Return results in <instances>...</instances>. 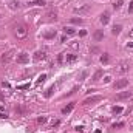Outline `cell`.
Instances as JSON below:
<instances>
[{
    "label": "cell",
    "mask_w": 133,
    "mask_h": 133,
    "mask_svg": "<svg viewBox=\"0 0 133 133\" xmlns=\"http://www.w3.org/2000/svg\"><path fill=\"white\" fill-rule=\"evenodd\" d=\"M45 79H47V74H40V76H39V79H37V81H36V85L42 84L43 81H45Z\"/></svg>",
    "instance_id": "obj_22"
},
{
    "label": "cell",
    "mask_w": 133,
    "mask_h": 133,
    "mask_svg": "<svg viewBox=\"0 0 133 133\" xmlns=\"http://www.w3.org/2000/svg\"><path fill=\"white\" fill-rule=\"evenodd\" d=\"M48 19H56V13L54 11H48Z\"/></svg>",
    "instance_id": "obj_27"
},
{
    "label": "cell",
    "mask_w": 133,
    "mask_h": 133,
    "mask_svg": "<svg viewBox=\"0 0 133 133\" xmlns=\"http://www.w3.org/2000/svg\"><path fill=\"white\" fill-rule=\"evenodd\" d=\"M76 130H77V131H84V125H77Z\"/></svg>",
    "instance_id": "obj_34"
},
{
    "label": "cell",
    "mask_w": 133,
    "mask_h": 133,
    "mask_svg": "<svg viewBox=\"0 0 133 133\" xmlns=\"http://www.w3.org/2000/svg\"><path fill=\"white\" fill-rule=\"evenodd\" d=\"M122 5H124V0H118V2H114V3H113V8H114V10H119Z\"/></svg>",
    "instance_id": "obj_21"
},
{
    "label": "cell",
    "mask_w": 133,
    "mask_h": 133,
    "mask_svg": "<svg viewBox=\"0 0 133 133\" xmlns=\"http://www.w3.org/2000/svg\"><path fill=\"white\" fill-rule=\"evenodd\" d=\"M53 91H54V85H53V87H50V88H48V91L45 93V96H47V97H50V96L53 94Z\"/></svg>",
    "instance_id": "obj_24"
},
{
    "label": "cell",
    "mask_w": 133,
    "mask_h": 133,
    "mask_svg": "<svg viewBox=\"0 0 133 133\" xmlns=\"http://www.w3.org/2000/svg\"><path fill=\"white\" fill-rule=\"evenodd\" d=\"M128 13H133V0L130 2V6H128Z\"/></svg>",
    "instance_id": "obj_33"
},
{
    "label": "cell",
    "mask_w": 133,
    "mask_h": 133,
    "mask_svg": "<svg viewBox=\"0 0 133 133\" xmlns=\"http://www.w3.org/2000/svg\"><path fill=\"white\" fill-rule=\"evenodd\" d=\"M99 20H101V23H102V25H107V23H108V20H110V13H108V11L102 13Z\"/></svg>",
    "instance_id": "obj_13"
},
{
    "label": "cell",
    "mask_w": 133,
    "mask_h": 133,
    "mask_svg": "<svg viewBox=\"0 0 133 133\" xmlns=\"http://www.w3.org/2000/svg\"><path fill=\"white\" fill-rule=\"evenodd\" d=\"M127 47H128V48H133V42H128V43H127Z\"/></svg>",
    "instance_id": "obj_38"
},
{
    "label": "cell",
    "mask_w": 133,
    "mask_h": 133,
    "mask_svg": "<svg viewBox=\"0 0 133 133\" xmlns=\"http://www.w3.org/2000/svg\"><path fill=\"white\" fill-rule=\"evenodd\" d=\"M121 30H122V25H113V28H111V34L113 36H119L121 34Z\"/></svg>",
    "instance_id": "obj_14"
},
{
    "label": "cell",
    "mask_w": 133,
    "mask_h": 133,
    "mask_svg": "<svg viewBox=\"0 0 133 133\" xmlns=\"http://www.w3.org/2000/svg\"><path fill=\"white\" fill-rule=\"evenodd\" d=\"M71 48H73V50H77V48H79V43H77V42H73V43H71Z\"/></svg>",
    "instance_id": "obj_29"
},
{
    "label": "cell",
    "mask_w": 133,
    "mask_h": 133,
    "mask_svg": "<svg viewBox=\"0 0 133 133\" xmlns=\"http://www.w3.org/2000/svg\"><path fill=\"white\" fill-rule=\"evenodd\" d=\"M79 34H81V36H82V37H85V36H87V31H85V30H82V31H81V33H79Z\"/></svg>",
    "instance_id": "obj_35"
},
{
    "label": "cell",
    "mask_w": 133,
    "mask_h": 133,
    "mask_svg": "<svg viewBox=\"0 0 133 133\" xmlns=\"http://www.w3.org/2000/svg\"><path fill=\"white\" fill-rule=\"evenodd\" d=\"M60 42H62V43H65V42H67V36H64V37H62V39H60Z\"/></svg>",
    "instance_id": "obj_36"
},
{
    "label": "cell",
    "mask_w": 133,
    "mask_h": 133,
    "mask_svg": "<svg viewBox=\"0 0 133 133\" xmlns=\"http://www.w3.org/2000/svg\"><path fill=\"white\" fill-rule=\"evenodd\" d=\"M128 68H130V62L128 60H122L121 64H119V67H118V71L119 73H127Z\"/></svg>",
    "instance_id": "obj_6"
},
{
    "label": "cell",
    "mask_w": 133,
    "mask_h": 133,
    "mask_svg": "<svg viewBox=\"0 0 133 133\" xmlns=\"http://www.w3.org/2000/svg\"><path fill=\"white\" fill-rule=\"evenodd\" d=\"M28 60H30V54H28V53H20V54L17 56V62H19V64H26Z\"/></svg>",
    "instance_id": "obj_7"
},
{
    "label": "cell",
    "mask_w": 133,
    "mask_h": 133,
    "mask_svg": "<svg viewBox=\"0 0 133 133\" xmlns=\"http://www.w3.org/2000/svg\"><path fill=\"white\" fill-rule=\"evenodd\" d=\"M28 5L30 6H43L45 5V0H34V2H30Z\"/></svg>",
    "instance_id": "obj_18"
},
{
    "label": "cell",
    "mask_w": 133,
    "mask_h": 133,
    "mask_svg": "<svg viewBox=\"0 0 133 133\" xmlns=\"http://www.w3.org/2000/svg\"><path fill=\"white\" fill-rule=\"evenodd\" d=\"M10 6H11V10H16V8H19V6H20V3H19V2H11Z\"/></svg>",
    "instance_id": "obj_26"
},
{
    "label": "cell",
    "mask_w": 133,
    "mask_h": 133,
    "mask_svg": "<svg viewBox=\"0 0 133 133\" xmlns=\"http://www.w3.org/2000/svg\"><path fill=\"white\" fill-rule=\"evenodd\" d=\"M64 33H65V36H74V34H76V30L71 28V26H65V28H64Z\"/></svg>",
    "instance_id": "obj_16"
},
{
    "label": "cell",
    "mask_w": 133,
    "mask_h": 133,
    "mask_svg": "<svg viewBox=\"0 0 133 133\" xmlns=\"http://www.w3.org/2000/svg\"><path fill=\"white\" fill-rule=\"evenodd\" d=\"M130 97H133V91H119L116 94V101H127Z\"/></svg>",
    "instance_id": "obj_3"
},
{
    "label": "cell",
    "mask_w": 133,
    "mask_h": 133,
    "mask_svg": "<svg viewBox=\"0 0 133 133\" xmlns=\"http://www.w3.org/2000/svg\"><path fill=\"white\" fill-rule=\"evenodd\" d=\"M102 77V71H101V70H97V71L93 74V77H91V81L93 82H97V81H99V79Z\"/></svg>",
    "instance_id": "obj_17"
},
{
    "label": "cell",
    "mask_w": 133,
    "mask_h": 133,
    "mask_svg": "<svg viewBox=\"0 0 133 133\" xmlns=\"http://www.w3.org/2000/svg\"><path fill=\"white\" fill-rule=\"evenodd\" d=\"M130 37H133V28H131V31H130Z\"/></svg>",
    "instance_id": "obj_39"
},
{
    "label": "cell",
    "mask_w": 133,
    "mask_h": 133,
    "mask_svg": "<svg viewBox=\"0 0 133 133\" xmlns=\"http://www.w3.org/2000/svg\"><path fill=\"white\" fill-rule=\"evenodd\" d=\"M127 85H128V79H125V77H122V79H118V81L113 84L114 90H122V88H125Z\"/></svg>",
    "instance_id": "obj_2"
},
{
    "label": "cell",
    "mask_w": 133,
    "mask_h": 133,
    "mask_svg": "<svg viewBox=\"0 0 133 133\" xmlns=\"http://www.w3.org/2000/svg\"><path fill=\"white\" fill-rule=\"evenodd\" d=\"M93 39H94V42H101L104 39V31L102 30H96L94 34H93Z\"/></svg>",
    "instance_id": "obj_11"
},
{
    "label": "cell",
    "mask_w": 133,
    "mask_h": 133,
    "mask_svg": "<svg viewBox=\"0 0 133 133\" xmlns=\"http://www.w3.org/2000/svg\"><path fill=\"white\" fill-rule=\"evenodd\" d=\"M37 122H39V124H45V122H47V118H45V116H42V118L37 119Z\"/></svg>",
    "instance_id": "obj_28"
},
{
    "label": "cell",
    "mask_w": 133,
    "mask_h": 133,
    "mask_svg": "<svg viewBox=\"0 0 133 133\" xmlns=\"http://www.w3.org/2000/svg\"><path fill=\"white\" fill-rule=\"evenodd\" d=\"M124 125V122H118V124H113V128H116V127H122Z\"/></svg>",
    "instance_id": "obj_32"
},
{
    "label": "cell",
    "mask_w": 133,
    "mask_h": 133,
    "mask_svg": "<svg viewBox=\"0 0 133 133\" xmlns=\"http://www.w3.org/2000/svg\"><path fill=\"white\" fill-rule=\"evenodd\" d=\"M16 34H17L19 37H23V36H26V25H23V23L16 25Z\"/></svg>",
    "instance_id": "obj_4"
},
{
    "label": "cell",
    "mask_w": 133,
    "mask_h": 133,
    "mask_svg": "<svg viewBox=\"0 0 133 133\" xmlns=\"http://www.w3.org/2000/svg\"><path fill=\"white\" fill-rule=\"evenodd\" d=\"M57 62H59V64H64V62H65V54H64V53H60V54L57 56Z\"/></svg>",
    "instance_id": "obj_23"
},
{
    "label": "cell",
    "mask_w": 133,
    "mask_h": 133,
    "mask_svg": "<svg viewBox=\"0 0 133 133\" xmlns=\"http://www.w3.org/2000/svg\"><path fill=\"white\" fill-rule=\"evenodd\" d=\"M113 113H114V114L122 113V107H113Z\"/></svg>",
    "instance_id": "obj_25"
},
{
    "label": "cell",
    "mask_w": 133,
    "mask_h": 133,
    "mask_svg": "<svg viewBox=\"0 0 133 133\" xmlns=\"http://www.w3.org/2000/svg\"><path fill=\"white\" fill-rule=\"evenodd\" d=\"M102 101V96H91V97H87V99L84 101V104H94V102H99Z\"/></svg>",
    "instance_id": "obj_10"
},
{
    "label": "cell",
    "mask_w": 133,
    "mask_h": 133,
    "mask_svg": "<svg viewBox=\"0 0 133 133\" xmlns=\"http://www.w3.org/2000/svg\"><path fill=\"white\" fill-rule=\"evenodd\" d=\"M90 10H91V6H90V5H87V3L79 5V6H74V8H73V11H74L76 14H85V13H88Z\"/></svg>",
    "instance_id": "obj_1"
},
{
    "label": "cell",
    "mask_w": 133,
    "mask_h": 133,
    "mask_svg": "<svg viewBox=\"0 0 133 133\" xmlns=\"http://www.w3.org/2000/svg\"><path fill=\"white\" fill-rule=\"evenodd\" d=\"M0 118H2V119H6L8 116H6V114H3V113H0Z\"/></svg>",
    "instance_id": "obj_37"
},
{
    "label": "cell",
    "mask_w": 133,
    "mask_h": 133,
    "mask_svg": "<svg viewBox=\"0 0 133 133\" xmlns=\"http://www.w3.org/2000/svg\"><path fill=\"white\" fill-rule=\"evenodd\" d=\"M77 60V54H65V62L67 64H71V62Z\"/></svg>",
    "instance_id": "obj_15"
},
{
    "label": "cell",
    "mask_w": 133,
    "mask_h": 133,
    "mask_svg": "<svg viewBox=\"0 0 133 133\" xmlns=\"http://www.w3.org/2000/svg\"><path fill=\"white\" fill-rule=\"evenodd\" d=\"M70 22H71V23H76V25H82V23H84V20H82V19H77V17H71V19H70Z\"/></svg>",
    "instance_id": "obj_20"
},
{
    "label": "cell",
    "mask_w": 133,
    "mask_h": 133,
    "mask_svg": "<svg viewBox=\"0 0 133 133\" xmlns=\"http://www.w3.org/2000/svg\"><path fill=\"white\" fill-rule=\"evenodd\" d=\"M56 30H48L47 33H43V39H47V40H51V39H54L56 37Z\"/></svg>",
    "instance_id": "obj_8"
},
{
    "label": "cell",
    "mask_w": 133,
    "mask_h": 133,
    "mask_svg": "<svg viewBox=\"0 0 133 133\" xmlns=\"http://www.w3.org/2000/svg\"><path fill=\"white\" fill-rule=\"evenodd\" d=\"M108 60H110L108 53H104V54L101 56V62H102V64H108Z\"/></svg>",
    "instance_id": "obj_19"
},
{
    "label": "cell",
    "mask_w": 133,
    "mask_h": 133,
    "mask_svg": "<svg viewBox=\"0 0 133 133\" xmlns=\"http://www.w3.org/2000/svg\"><path fill=\"white\" fill-rule=\"evenodd\" d=\"M33 59L36 60V62H39V60H45V59H47V53L43 51V50H39V51H36V53H34Z\"/></svg>",
    "instance_id": "obj_5"
},
{
    "label": "cell",
    "mask_w": 133,
    "mask_h": 133,
    "mask_svg": "<svg viewBox=\"0 0 133 133\" xmlns=\"http://www.w3.org/2000/svg\"><path fill=\"white\" fill-rule=\"evenodd\" d=\"M74 105H76V102H70L67 107L62 108V114H68V113H71V111H73V108H74Z\"/></svg>",
    "instance_id": "obj_12"
},
{
    "label": "cell",
    "mask_w": 133,
    "mask_h": 133,
    "mask_svg": "<svg viewBox=\"0 0 133 133\" xmlns=\"http://www.w3.org/2000/svg\"><path fill=\"white\" fill-rule=\"evenodd\" d=\"M19 88H20V90H26V88H30V84H25V85H20Z\"/></svg>",
    "instance_id": "obj_31"
},
{
    "label": "cell",
    "mask_w": 133,
    "mask_h": 133,
    "mask_svg": "<svg viewBox=\"0 0 133 133\" xmlns=\"http://www.w3.org/2000/svg\"><path fill=\"white\" fill-rule=\"evenodd\" d=\"M13 56H14V53H13V51H8V53H5V54L2 56V62H3V64H10V62H11V59H13Z\"/></svg>",
    "instance_id": "obj_9"
},
{
    "label": "cell",
    "mask_w": 133,
    "mask_h": 133,
    "mask_svg": "<svg viewBox=\"0 0 133 133\" xmlns=\"http://www.w3.org/2000/svg\"><path fill=\"white\" fill-rule=\"evenodd\" d=\"M87 76H88V71H84V73L81 74V81H84V79H85Z\"/></svg>",
    "instance_id": "obj_30"
}]
</instances>
